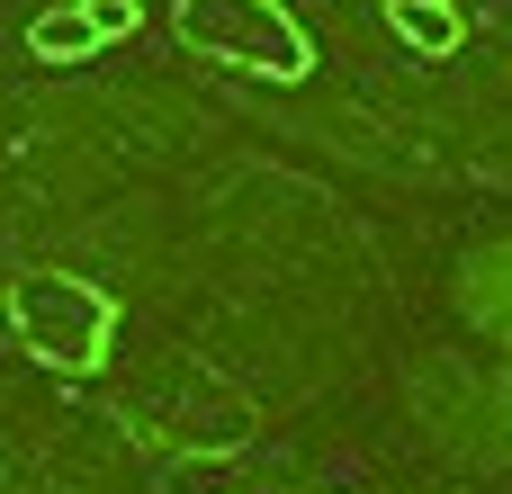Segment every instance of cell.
Listing matches in <instances>:
<instances>
[{
  "label": "cell",
  "mask_w": 512,
  "mask_h": 494,
  "mask_svg": "<svg viewBox=\"0 0 512 494\" xmlns=\"http://www.w3.org/2000/svg\"><path fill=\"white\" fill-rule=\"evenodd\" d=\"M9 333H18V351L36 369L90 378L117 351V297L99 279H81V270H18L9 279Z\"/></svg>",
  "instance_id": "1"
},
{
  "label": "cell",
  "mask_w": 512,
  "mask_h": 494,
  "mask_svg": "<svg viewBox=\"0 0 512 494\" xmlns=\"http://www.w3.org/2000/svg\"><path fill=\"white\" fill-rule=\"evenodd\" d=\"M387 27H396L414 54H432V63L459 54V36H468V18H459L450 0H387Z\"/></svg>",
  "instance_id": "4"
},
{
  "label": "cell",
  "mask_w": 512,
  "mask_h": 494,
  "mask_svg": "<svg viewBox=\"0 0 512 494\" xmlns=\"http://www.w3.org/2000/svg\"><path fill=\"white\" fill-rule=\"evenodd\" d=\"M171 36L198 63H225L252 81H306L315 72V36L297 27L288 0H171Z\"/></svg>",
  "instance_id": "2"
},
{
  "label": "cell",
  "mask_w": 512,
  "mask_h": 494,
  "mask_svg": "<svg viewBox=\"0 0 512 494\" xmlns=\"http://www.w3.org/2000/svg\"><path fill=\"white\" fill-rule=\"evenodd\" d=\"M135 0H54V9H36V27H27V54L36 63H90V54H108L117 36H135Z\"/></svg>",
  "instance_id": "3"
}]
</instances>
